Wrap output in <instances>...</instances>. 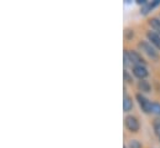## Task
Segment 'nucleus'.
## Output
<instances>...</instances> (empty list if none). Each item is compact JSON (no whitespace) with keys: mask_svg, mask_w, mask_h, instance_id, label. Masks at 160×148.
Here are the masks:
<instances>
[{"mask_svg":"<svg viewBox=\"0 0 160 148\" xmlns=\"http://www.w3.org/2000/svg\"><path fill=\"white\" fill-rule=\"evenodd\" d=\"M123 60H124V67H127L128 65L130 67L139 66V65H147L145 59L137 50H128V49H125L124 54H123Z\"/></svg>","mask_w":160,"mask_h":148,"instance_id":"1","label":"nucleus"},{"mask_svg":"<svg viewBox=\"0 0 160 148\" xmlns=\"http://www.w3.org/2000/svg\"><path fill=\"white\" fill-rule=\"evenodd\" d=\"M138 49H139V51H142V54L147 55L149 59H152L154 61L159 60L160 55L158 49H155L148 40H140L138 42Z\"/></svg>","mask_w":160,"mask_h":148,"instance_id":"2","label":"nucleus"},{"mask_svg":"<svg viewBox=\"0 0 160 148\" xmlns=\"http://www.w3.org/2000/svg\"><path fill=\"white\" fill-rule=\"evenodd\" d=\"M124 127L130 133H138L140 131V122L137 116L134 114H127L124 117Z\"/></svg>","mask_w":160,"mask_h":148,"instance_id":"3","label":"nucleus"},{"mask_svg":"<svg viewBox=\"0 0 160 148\" xmlns=\"http://www.w3.org/2000/svg\"><path fill=\"white\" fill-rule=\"evenodd\" d=\"M135 100H137L139 107L142 108V111L144 112V113H147V114L152 113V103H153V102H152L150 100H148L143 93L138 92V93L135 95Z\"/></svg>","mask_w":160,"mask_h":148,"instance_id":"4","label":"nucleus"},{"mask_svg":"<svg viewBox=\"0 0 160 148\" xmlns=\"http://www.w3.org/2000/svg\"><path fill=\"white\" fill-rule=\"evenodd\" d=\"M132 75L138 80H147V77L149 76V71L145 65H139L132 67Z\"/></svg>","mask_w":160,"mask_h":148,"instance_id":"5","label":"nucleus"},{"mask_svg":"<svg viewBox=\"0 0 160 148\" xmlns=\"http://www.w3.org/2000/svg\"><path fill=\"white\" fill-rule=\"evenodd\" d=\"M147 40H148L155 49L160 50V35L159 34H157V33H154V31H152V30H148V31H147Z\"/></svg>","mask_w":160,"mask_h":148,"instance_id":"6","label":"nucleus"},{"mask_svg":"<svg viewBox=\"0 0 160 148\" xmlns=\"http://www.w3.org/2000/svg\"><path fill=\"white\" fill-rule=\"evenodd\" d=\"M158 5H160V0H153V1H149V0H148L147 4L142 6L140 13H142L143 15H147V14H149L152 10H154Z\"/></svg>","mask_w":160,"mask_h":148,"instance_id":"7","label":"nucleus"},{"mask_svg":"<svg viewBox=\"0 0 160 148\" xmlns=\"http://www.w3.org/2000/svg\"><path fill=\"white\" fill-rule=\"evenodd\" d=\"M137 87L140 91V93H143V95L152 92V85L148 80H139L138 83H137Z\"/></svg>","mask_w":160,"mask_h":148,"instance_id":"8","label":"nucleus"},{"mask_svg":"<svg viewBox=\"0 0 160 148\" xmlns=\"http://www.w3.org/2000/svg\"><path fill=\"white\" fill-rule=\"evenodd\" d=\"M133 106H134V103H133L132 96H129V95L124 91V96H123V110H124V112H125V113L130 112L133 110Z\"/></svg>","mask_w":160,"mask_h":148,"instance_id":"9","label":"nucleus"},{"mask_svg":"<svg viewBox=\"0 0 160 148\" xmlns=\"http://www.w3.org/2000/svg\"><path fill=\"white\" fill-rule=\"evenodd\" d=\"M148 24L149 26L152 28V31L157 33L160 35V18L159 16H153L148 20Z\"/></svg>","mask_w":160,"mask_h":148,"instance_id":"10","label":"nucleus"},{"mask_svg":"<svg viewBox=\"0 0 160 148\" xmlns=\"http://www.w3.org/2000/svg\"><path fill=\"white\" fill-rule=\"evenodd\" d=\"M127 148H143V145L138 140H129L128 145H127Z\"/></svg>","mask_w":160,"mask_h":148,"instance_id":"11","label":"nucleus"},{"mask_svg":"<svg viewBox=\"0 0 160 148\" xmlns=\"http://www.w3.org/2000/svg\"><path fill=\"white\" fill-rule=\"evenodd\" d=\"M153 128H154V133L157 135V137L159 138L160 141V118H157L153 122Z\"/></svg>","mask_w":160,"mask_h":148,"instance_id":"12","label":"nucleus"},{"mask_svg":"<svg viewBox=\"0 0 160 148\" xmlns=\"http://www.w3.org/2000/svg\"><path fill=\"white\" fill-rule=\"evenodd\" d=\"M152 113L155 116H160V103L159 102H153L152 103Z\"/></svg>","mask_w":160,"mask_h":148,"instance_id":"13","label":"nucleus"},{"mask_svg":"<svg viewBox=\"0 0 160 148\" xmlns=\"http://www.w3.org/2000/svg\"><path fill=\"white\" fill-rule=\"evenodd\" d=\"M123 77H124V82H125V83H129V85H132V83H133V77H132V74H129L127 70H124V71H123Z\"/></svg>","mask_w":160,"mask_h":148,"instance_id":"14","label":"nucleus"},{"mask_svg":"<svg viewBox=\"0 0 160 148\" xmlns=\"http://www.w3.org/2000/svg\"><path fill=\"white\" fill-rule=\"evenodd\" d=\"M159 18H160V16H159Z\"/></svg>","mask_w":160,"mask_h":148,"instance_id":"15","label":"nucleus"}]
</instances>
